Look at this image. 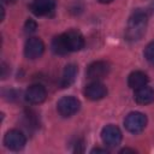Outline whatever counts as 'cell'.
Wrapping results in <instances>:
<instances>
[{
    "mask_svg": "<svg viewBox=\"0 0 154 154\" xmlns=\"http://www.w3.org/2000/svg\"><path fill=\"white\" fill-rule=\"evenodd\" d=\"M84 47V37L77 30H70L61 35H58L52 41L53 52L60 55L67 54L70 52L79 51Z\"/></svg>",
    "mask_w": 154,
    "mask_h": 154,
    "instance_id": "6da1fadb",
    "label": "cell"
},
{
    "mask_svg": "<svg viewBox=\"0 0 154 154\" xmlns=\"http://www.w3.org/2000/svg\"><path fill=\"white\" fill-rule=\"evenodd\" d=\"M147 23H148V17H147L146 11H143V10L134 11L128 20V25L125 29L126 40H129V41L140 40L146 32Z\"/></svg>",
    "mask_w": 154,
    "mask_h": 154,
    "instance_id": "7a4b0ae2",
    "label": "cell"
},
{
    "mask_svg": "<svg viewBox=\"0 0 154 154\" xmlns=\"http://www.w3.org/2000/svg\"><path fill=\"white\" fill-rule=\"evenodd\" d=\"M125 129L131 134L141 132L147 125V117L141 112H131L124 119Z\"/></svg>",
    "mask_w": 154,
    "mask_h": 154,
    "instance_id": "3957f363",
    "label": "cell"
},
{
    "mask_svg": "<svg viewBox=\"0 0 154 154\" xmlns=\"http://www.w3.org/2000/svg\"><path fill=\"white\" fill-rule=\"evenodd\" d=\"M79 107H81V102L75 96H63L57 103V109L63 117L73 116L75 113L78 112Z\"/></svg>",
    "mask_w": 154,
    "mask_h": 154,
    "instance_id": "277c9868",
    "label": "cell"
},
{
    "mask_svg": "<svg viewBox=\"0 0 154 154\" xmlns=\"http://www.w3.org/2000/svg\"><path fill=\"white\" fill-rule=\"evenodd\" d=\"M101 138L107 147L109 148L117 147L122 141V131L119 130L118 126L113 124L106 125L101 131Z\"/></svg>",
    "mask_w": 154,
    "mask_h": 154,
    "instance_id": "5b68a950",
    "label": "cell"
},
{
    "mask_svg": "<svg viewBox=\"0 0 154 154\" xmlns=\"http://www.w3.org/2000/svg\"><path fill=\"white\" fill-rule=\"evenodd\" d=\"M109 70L111 67L108 63L102 61V60L94 61L87 69V77L91 81H100L109 73Z\"/></svg>",
    "mask_w": 154,
    "mask_h": 154,
    "instance_id": "8992f818",
    "label": "cell"
},
{
    "mask_svg": "<svg viewBox=\"0 0 154 154\" xmlns=\"http://www.w3.org/2000/svg\"><path fill=\"white\" fill-rule=\"evenodd\" d=\"M26 138L19 130H10L4 137V144L11 150H20L25 146Z\"/></svg>",
    "mask_w": 154,
    "mask_h": 154,
    "instance_id": "52a82bcc",
    "label": "cell"
},
{
    "mask_svg": "<svg viewBox=\"0 0 154 154\" xmlns=\"http://www.w3.org/2000/svg\"><path fill=\"white\" fill-rule=\"evenodd\" d=\"M45 51V45L38 37H30L24 46V54L29 59H36L42 55Z\"/></svg>",
    "mask_w": 154,
    "mask_h": 154,
    "instance_id": "ba28073f",
    "label": "cell"
},
{
    "mask_svg": "<svg viewBox=\"0 0 154 154\" xmlns=\"http://www.w3.org/2000/svg\"><path fill=\"white\" fill-rule=\"evenodd\" d=\"M25 100L31 105H38L46 100L47 91L46 88L41 84H32L25 91Z\"/></svg>",
    "mask_w": 154,
    "mask_h": 154,
    "instance_id": "9c48e42d",
    "label": "cell"
},
{
    "mask_svg": "<svg viewBox=\"0 0 154 154\" xmlns=\"http://www.w3.org/2000/svg\"><path fill=\"white\" fill-rule=\"evenodd\" d=\"M106 94H107V88L100 81H93L84 88V95L93 101L103 99Z\"/></svg>",
    "mask_w": 154,
    "mask_h": 154,
    "instance_id": "30bf717a",
    "label": "cell"
},
{
    "mask_svg": "<svg viewBox=\"0 0 154 154\" xmlns=\"http://www.w3.org/2000/svg\"><path fill=\"white\" fill-rule=\"evenodd\" d=\"M30 8L36 16H49L55 8V0H32Z\"/></svg>",
    "mask_w": 154,
    "mask_h": 154,
    "instance_id": "8fae6325",
    "label": "cell"
},
{
    "mask_svg": "<svg viewBox=\"0 0 154 154\" xmlns=\"http://www.w3.org/2000/svg\"><path fill=\"white\" fill-rule=\"evenodd\" d=\"M134 99L140 105H149L154 101V90L148 85H143L138 89H135Z\"/></svg>",
    "mask_w": 154,
    "mask_h": 154,
    "instance_id": "7c38bea8",
    "label": "cell"
},
{
    "mask_svg": "<svg viewBox=\"0 0 154 154\" xmlns=\"http://www.w3.org/2000/svg\"><path fill=\"white\" fill-rule=\"evenodd\" d=\"M148 76L142 71H134L128 77V84L132 89H138L143 85H147Z\"/></svg>",
    "mask_w": 154,
    "mask_h": 154,
    "instance_id": "4fadbf2b",
    "label": "cell"
},
{
    "mask_svg": "<svg viewBox=\"0 0 154 154\" xmlns=\"http://www.w3.org/2000/svg\"><path fill=\"white\" fill-rule=\"evenodd\" d=\"M76 76H77V66H76L75 64H69V65H66L65 69H64L63 76H61L60 85H61L63 88L70 87V85L75 82Z\"/></svg>",
    "mask_w": 154,
    "mask_h": 154,
    "instance_id": "5bb4252c",
    "label": "cell"
},
{
    "mask_svg": "<svg viewBox=\"0 0 154 154\" xmlns=\"http://www.w3.org/2000/svg\"><path fill=\"white\" fill-rule=\"evenodd\" d=\"M143 54H144V58H146L148 61H154V40L150 41V42L147 45V47L144 48Z\"/></svg>",
    "mask_w": 154,
    "mask_h": 154,
    "instance_id": "9a60e30c",
    "label": "cell"
},
{
    "mask_svg": "<svg viewBox=\"0 0 154 154\" xmlns=\"http://www.w3.org/2000/svg\"><path fill=\"white\" fill-rule=\"evenodd\" d=\"M36 28H37V25H36V23H35L32 19H28L26 23H25V26H24L25 32H28V34L34 32V31L36 30Z\"/></svg>",
    "mask_w": 154,
    "mask_h": 154,
    "instance_id": "2e32d148",
    "label": "cell"
},
{
    "mask_svg": "<svg viewBox=\"0 0 154 154\" xmlns=\"http://www.w3.org/2000/svg\"><path fill=\"white\" fill-rule=\"evenodd\" d=\"M91 153H107V149H101V148H95L91 150Z\"/></svg>",
    "mask_w": 154,
    "mask_h": 154,
    "instance_id": "e0dca14e",
    "label": "cell"
},
{
    "mask_svg": "<svg viewBox=\"0 0 154 154\" xmlns=\"http://www.w3.org/2000/svg\"><path fill=\"white\" fill-rule=\"evenodd\" d=\"M126 152H132V153H134L135 150H134V149H129V148H124V149L120 150V153H126Z\"/></svg>",
    "mask_w": 154,
    "mask_h": 154,
    "instance_id": "ac0fdd59",
    "label": "cell"
},
{
    "mask_svg": "<svg viewBox=\"0 0 154 154\" xmlns=\"http://www.w3.org/2000/svg\"><path fill=\"white\" fill-rule=\"evenodd\" d=\"M99 2H101V4H109V2H112L113 0H97Z\"/></svg>",
    "mask_w": 154,
    "mask_h": 154,
    "instance_id": "d6986e66",
    "label": "cell"
},
{
    "mask_svg": "<svg viewBox=\"0 0 154 154\" xmlns=\"http://www.w3.org/2000/svg\"><path fill=\"white\" fill-rule=\"evenodd\" d=\"M4 4H12V2H14L16 0H1Z\"/></svg>",
    "mask_w": 154,
    "mask_h": 154,
    "instance_id": "ffe728a7",
    "label": "cell"
},
{
    "mask_svg": "<svg viewBox=\"0 0 154 154\" xmlns=\"http://www.w3.org/2000/svg\"><path fill=\"white\" fill-rule=\"evenodd\" d=\"M150 8L154 11V0H153V1H152V4H150Z\"/></svg>",
    "mask_w": 154,
    "mask_h": 154,
    "instance_id": "44dd1931",
    "label": "cell"
}]
</instances>
